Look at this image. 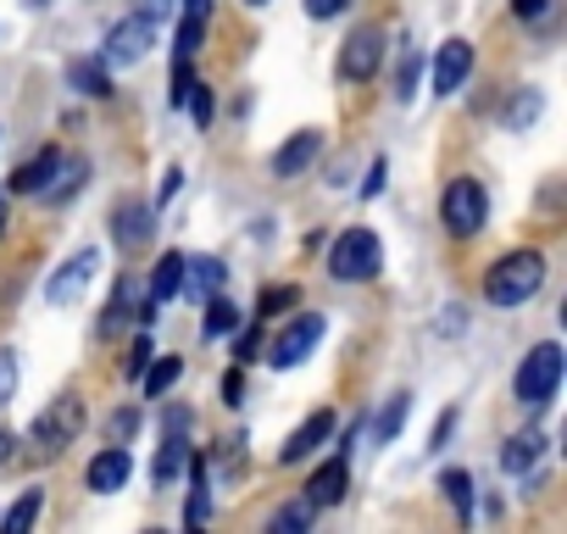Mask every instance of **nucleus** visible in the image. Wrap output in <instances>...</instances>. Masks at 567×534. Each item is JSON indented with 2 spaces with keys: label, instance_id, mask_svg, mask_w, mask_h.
I'll return each mask as SVG.
<instances>
[{
  "label": "nucleus",
  "instance_id": "obj_40",
  "mask_svg": "<svg viewBox=\"0 0 567 534\" xmlns=\"http://www.w3.org/2000/svg\"><path fill=\"white\" fill-rule=\"evenodd\" d=\"M178 184H184V173H178V167H167V173H162V189H156V201H151V206L162 212V206H167V201L178 195Z\"/></svg>",
  "mask_w": 567,
  "mask_h": 534
},
{
  "label": "nucleus",
  "instance_id": "obj_12",
  "mask_svg": "<svg viewBox=\"0 0 567 534\" xmlns=\"http://www.w3.org/2000/svg\"><path fill=\"white\" fill-rule=\"evenodd\" d=\"M184 279H189V267H184V256L178 250H167L162 261H156V274H151V290H145V324L184 290Z\"/></svg>",
  "mask_w": 567,
  "mask_h": 534
},
{
  "label": "nucleus",
  "instance_id": "obj_16",
  "mask_svg": "<svg viewBox=\"0 0 567 534\" xmlns=\"http://www.w3.org/2000/svg\"><path fill=\"white\" fill-rule=\"evenodd\" d=\"M329 434H334V412L323 407V412H312V418H307V423H301V429H296L290 440H284L278 462H284V468H296V462H301V456H312V451H318V445H323Z\"/></svg>",
  "mask_w": 567,
  "mask_h": 534
},
{
  "label": "nucleus",
  "instance_id": "obj_32",
  "mask_svg": "<svg viewBox=\"0 0 567 534\" xmlns=\"http://www.w3.org/2000/svg\"><path fill=\"white\" fill-rule=\"evenodd\" d=\"M406 401H412V396H390V407L379 412V440H384V445L401 434V423H406Z\"/></svg>",
  "mask_w": 567,
  "mask_h": 534
},
{
  "label": "nucleus",
  "instance_id": "obj_17",
  "mask_svg": "<svg viewBox=\"0 0 567 534\" xmlns=\"http://www.w3.org/2000/svg\"><path fill=\"white\" fill-rule=\"evenodd\" d=\"M346 490H351V462H346V451L307 479V501H312V506H340Z\"/></svg>",
  "mask_w": 567,
  "mask_h": 534
},
{
  "label": "nucleus",
  "instance_id": "obj_27",
  "mask_svg": "<svg viewBox=\"0 0 567 534\" xmlns=\"http://www.w3.org/2000/svg\"><path fill=\"white\" fill-rule=\"evenodd\" d=\"M212 517V490H206V468L195 462V473H189V506H184V523L189 528H200Z\"/></svg>",
  "mask_w": 567,
  "mask_h": 534
},
{
  "label": "nucleus",
  "instance_id": "obj_18",
  "mask_svg": "<svg viewBox=\"0 0 567 534\" xmlns=\"http://www.w3.org/2000/svg\"><path fill=\"white\" fill-rule=\"evenodd\" d=\"M128 318H145V290H140V279H117V290H112V301H106V318H101V335H117Z\"/></svg>",
  "mask_w": 567,
  "mask_h": 534
},
{
  "label": "nucleus",
  "instance_id": "obj_5",
  "mask_svg": "<svg viewBox=\"0 0 567 534\" xmlns=\"http://www.w3.org/2000/svg\"><path fill=\"white\" fill-rule=\"evenodd\" d=\"M79 429H84V401H79V396H56V401L34 418L29 445H34L40 456H62V451L79 440Z\"/></svg>",
  "mask_w": 567,
  "mask_h": 534
},
{
  "label": "nucleus",
  "instance_id": "obj_22",
  "mask_svg": "<svg viewBox=\"0 0 567 534\" xmlns=\"http://www.w3.org/2000/svg\"><path fill=\"white\" fill-rule=\"evenodd\" d=\"M234 329H239V307H234V301H223V296H206L200 335H206V340H223V335H234Z\"/></svg>",
  "mask_w": 567,
  "mask_h": 534
},
{
  "label": "nucleus",
  "instance_id": "obj_14",
  "mask_svg": "<svg viewBox=\"0 0 567 534\" xmlns=\"http://www.w3.org/2000/svg\"><path fill=\"white\" fill-rule=\"evenodd\" d=\"M112 234H117L123 250L151 245V234H156V206H145V201H123V206L112 212Z\"/></svg>",
  "mask_w": 567,
  "mask_h": 534
},
{
  "label": "nucleus",
  "instance_id": "obj_3",
  "mask_svg": "<svg viewBox=\"0 0 567 534\" xmlns=\"http://www.w3.org/2000/svg\"><path fill=\"white\" fill-rule=\"evenodd\" d=\"M484 217H489L484 184H478V178H451L445 195H440V223H445V234H451V239H473V234L484 228Z\"/></svg>",
  "mask_w": 567,
  "mask_h": 534
},
{
  "label": "nucleus",
  "instance_id": "obj_33",
  "mask_svg": "<svg viewBox=\"0 0 567 534\" xmlns=\"http://www.w3.org/2000/svg\"><path fill=\"white\" fill-rule=\"evenodd\" d=\"M134 434H140V412H134V407H117L112 423H106V440H112V445H128Z\"/></svg>",
  "mask_w": 567,
  "mask_h": 534
},
{
  "label": "nucleus",
  "instance_id": "obj_35",
  "mask_svg": "<svg viewBox=\"0 0 567 534\" xmlns=\"http://www.w3.org/2000/svg\"><path fill=\"white\" fill-rule=\"evenodd\" d=\"M184 106H195V123H200V129H212V112H217V101H212V84H195Z\"/></svg>",
  "mask_w": 567,
  "mask_h": 534
},
{
  "label": "nucleus",
  "instance_id": "obj_28",
  "mask_svg": "<svg viewBox=\"0 0 567 534\" xmlns=\"http://www.w3.org/2000/svg\"><path fill=\"white\" fill-rule=\"evenodd\" d=\"M539 112H545L539 90H517V95L506 101V129H528V123H534Z\"/></svg>",
  "mask_w": 567,
  "mask_h": 534
},
{
  "label": "nucleus",
  "instance_id": "obj_47",
  "mask_svg": "<svg viewBox=\"0 0 567 534\" xmlns=\"http://www.w3.org/2000/svg\"><path fill=\"white\" fill-rule=\"evenodd\" d=\"M162 12H167V0H145V18H151V23H156Z\"/></svg>",
  "mask_w": 567,
  "mask_h": 534
},
{
  "label": "nucleus",
  "instance_id": "obj_43",
  "mask_svg": "<svg viewBox=\"0 0 567 534\" xmlns=\"http://www.w3.org/2000/svg\"><path fill=\"white\" fill-rule=\"evenodd\" d=\"M512 12L534 23V18H545V0H512Z\"/></svg>",
  "mask_w": 567,
  "mask_h": 534
},
{
  "label": "nucleus",
  "instance_id": "obj_51",
  "mask_svg": "<svg viewBox=\"0 0 567 534\" xmlns=\"http://www.w3.org/2000/svg\"><path fill=\"white\" fill-rule=\"evenodd\" d=\"M245 7H267V0H245Z\"/></svg>",
  "mask_w": 567,
  "mask_h": 534
},
{
  "label": "nucleus",
  "instance_id": "obj_46",
  "mask_svg": "<svg viewBox=\"0 0 567 534\" xmlns=\"http://www.w3.org/2000/svg\"><path fill=\"white\" fill-rule=\"evenodd\" d=\"M184 12H195V18H206V12H212V0H184Z\"/></svg>",
  "mask_w": 567,
  "mask_h": 534
},
{
  "label": "nucleus",
  "instance_id": "obj_2",
  "mask_svg": "<svg viewBox=\"0 0 567 534\" xmlns=\"http://www.w3.org/2000/svg\"><path fill=\"white\" fill-rule=\"evenodd\" d=\"M379 267H384V245L373 228H346L329 245V274L340 285H368V279H379Z\"/></svg>",
  "mask_w": 567,
  "mask_h": 534
},
{
  "label": "nucleus",
  "instance_id": "obj_39",
  "mask_svg": "<svg viewBox=\"0 0 567 534\" xmlns=\"http://www.w3.org/2000/svg\"><path fill=\"white\" fill-rule=\"evenodd\" d=\"M256 351H261V329H245L234 340V362H256Z\"/></svg>",
  "mask_w": 567,
  "mask_h": 534
},
{
  "label": "nucleus",
  "instance_id": "obj_8",
  "mask_svg": "<svg viewBox=\"0 0 567 534\" xmlns=\"http://www.w3.org/2000/svg\"><path fill=\"white\" fill-rule=\"evenodd\" d=\"M95 267H101V250H79V256H68L56 274H51V285H45V301H51V307H73V301L90 290Z\"/></svg>",
  "mask_w": 567,
  "mask_h": 534
},
{
  "label": "nucleus",
  "instance_id": "obj_15",
  "mask_svg": "<svg viewBox=\"0 0 567 534\" xmlns=\"http://www.w3.org/2000/svg\"><path fill=\"white\" fill-rule=\"evenodd\" d=\"M318 151H323V134H318V129H301V134H290V140L278 145L272 173H278V178H301V173L318 162Z\"/></svg>",
  "mask_w": 567,
  "mask_h": 534
},
{
  "label": "nucleus",
  "instance_id": "obj_30",
  "mask_svg": "<svg viewBox=\"0 0 567 534\" xmlns=\"http://www.w3.org/2000/svg\"><path fill=\"white\" fill-rule=\"evenodd\" d=\"M290 307H301V290L296 285H272L261 301H256V318H272V312H290Z\"/></svg>",
  "mask_w": 567,
  "mask_h": 534
},
{
  "label": "nucleus",
  "instance_id": "obj_7",
  "mask_svg": "<svg viewBox=\"0 0 567 534\" xmlns=\"http://www.w3.org/2000/svg\"><path fill=\"white\" fill-rule=\"evenodd\" d=\"M379 62H384V29L362 23V29L346 40V51H340V79H346V84H368V79L379 73Z\"/></svg>",
  "mask_w": 567,
  "mask_h": 534
},
{
  "label": "nucleus",
  "instance_id": "obj_26",
  "mask_svg": "<svg viewBox=\"0 0 567 534\" xmlns=\"http://www.w3.org/2000/svg\"><path fill=\"white\" fill-rule=\"evenodd\" d=\"M40 512H45V495H40V490H23V495H18V506H12L7 517H0V528H7V534H23L29 523H40Z\"/></svg>",
  "mask_w": 567,
  "mask_h": 534
},
{
  "label": "nucleus",
  "instance_id": "obj_24",
  "mask_svg": "<svg viewBox=\"0 0 567 534\" xmlns=\"http://www.w3.org/2000/svg\"><path fill=\"white\" fill-rule=\"evenodd\" d=\"M440 490L451 495L456 517H462V523H473V479H467L462 468H445V473H440Z\"/></svg>",
  "mask_w": 567,
  "mask_h": 534
},
{
  "label": "nucleus",
  "instance_id": "obj_29",
  "mask_svg": "<svg viewBox=\"0 0 567 534\" xmlns=\"http://www.w3.org/2000/svg\"><path fill=\"white\" fill-rule=\"evenodd\" d=\"M312 512H318L312 501H290V506H278V512H272V523H267V528H272V534H296V528H307V523H312Z\"/></svg>",
  "mask_w": 567,
  "mask_h": 534
},
{
  "label": "nucleus",
  "instance_id": "obj_25",
  "mask_svg": "<svg viewBox=\"0 0 567 534\" xmlns=\"http://www.w3.org/2000/svg\"><path fill=\"white\" fill-rule=\"evenodd\" d=\"M184 267L195 274V296H200V301H206V296H217V290H223V279H228V267H223L217 256H200V261H189V256H184Z\"/></svg>",
  "mask_w": 567,
  "mask_h": 534
},
{
  "label": "nucleus",
  "instance_id": "obj_34",
  "mask_svg": "<svg viewBox=\"0 0 567 534\" xmlns=\"http://www.w3.org/2000/svg\"><path fill=\"white\" fill-rule=\"evenodd\" d=\"M189 90H195V68H189V57H178V68H173V106H184L189 101Z\"/></svg>",
  "mask_w": 567,
  "mask_h": 534
},
{
  "label": "nucleus",
  "instance_id": "obj_42",
  "mask_svg": "<svg viewBox=\"0 0 567 534\" xmlns=\"http://www.w3.org/2000/svg\"><path fill=\"white\" fill-rule=\"evenodd\" d=\"M346 7H351V0H307V12H312L318 23H323V18H334V12H346Z\"/></svg>",
  "mask_w": 567,
  "mask_h": 534
},
{
  "label": "nucleus",
  "instance_id": "obj_21",
  "mask_svg": "<svg viewBox=\"0 0 567 534\" xmlns=\"http://www.w3.org/2000/svg\"><path fill=\"white\" fill-rule=\"evenodd\" d=\"M184 462H189V440H184V434H162V451H156V468H151V479L167 490V484L184 473Z\"/></svg>",
  "mask_w": 567,
  "mask_h": 534
},
{
  "label": "nucleus",
  "instance_id": "obj_31",
  "mask_svg": "<svg viewBox=\"0 0 567 534\" xmlns=\"http://www.w3.org/2000/svg\"><path fill=\"white\" fill-rule=\"evenodd\" d=\"M173 45H178V57H195V51L206 45V18H195V12H184V23H178V34H173Z\"/></svg>",
  "mask_w": 567,
  "mask_h": 534
},
{
  "label": "nucleus",
  "instance_id": "obj_41",
  "mask_svg": "<svg viewBox=\"0 0 567 534\" xmlns=\"http://www.w3.org/2000/svg\"><path fill=\"white\" fill-rule=\"evenodd\" d=\"M223 401H228V407H239V401H245V373H239V368H234V373H223Z\"/></svg>",
  "mask_w": 567,
  "mask_h": 534
},
{
  "label": "nucleus",
  "instance_id": "obj_45",
  "mask_svg": "<svg viewBox=\"0 0 567 534\" xmlns=\"http://www.w3.org/2000/svg\"><path fill=\"white\" fill-rule=\"evenodd\" d=\"M451 429H456V412H445V418H440V429H434V440H429V445H445V434H451Z\"/></svg>",
  "mask_w": 567,
  "mask_h": 534
},
{
  "label": "nucleus",
  "instance_id": "obj_49",
  "mask_svg": "<svg viewBox=\"0 0 567 534\" xmlns=\"http://www.w3.org/2000/svg\"><path fill=\"white\" fill-rule=\"evenodd\" d=\"M0 234H7V195H0Z\"/></svg>",
  "mask_w": 567,
  "mask_h": 534
},
{
  "label": "nucleus",
  "instance_id": "obj_6",
  "mask_svg": "<svg viewBox=\"0 0 567 534\" xmlns=\"http://www.w3.org/2000/svg\"><path fill=\"white\" fill-rule=\"evenodd\" d=\"M151 40H156V23L145 18V12H134V18H123V23H112L106 29V68H134V62H145V51H151Z\"/></svg>",
  "mask_w": 567,
  "mask_h": 534
},
{
  "label": "nucleus",
  "instance_id": "obj_48",
  "mask_svg": "<svg viewBox=\"0 0 567 534\" xmlns=\"http://www.w3.org/2000/svg\"><path fill=\"white\" fill-rule=\"evenodd\" d=\"M7 456H12V434H7V429H0V462H7Z\"/></svg>",
  "mask_w": 567,
  "mask_h": 534
},
{
  "label": "nucleus",
  "instance_id": "obj_19",
  "mask_svg": "<svg viewBox=\"0 0 567 534\" xmlns=\"http://www.w3.org/2000/svg\"><path fill=\"white\" fill-rule=\"evenodd\" d=\"M68 79H73V90H84V95H95V101L112 95V68L95 62V57H73V62H68Z\"/></svg>",
  "mask_w": 567,
  "mask_h": 534
},
{
  "label": "nucleus",
  "instance_id": "obj_20",
  "mask_svg": "<svg viewBox=\"0 0 567 534\" xmlns=\"http://www.w3.org/2000/svg\"><path fill=\"white\" fill-rule=\"evenodd\" d=\"M539 451H545V434H539V429H523V434H512V440H506V451H501V468L517 479V473H528V468L539 462Z\"/></svg>",
  "mask_w": 567,
  "mask_h": 534
},
{
  "label": "nucleus",
  "instance_id": "obj_10",
  "mask_svg": "<svg viewBox=\"0 0 567 534\" xmlns=\"http://www.w3.org/2000/svg\"><path fill=\"white\" fill-rule=\"evenodd\" d=\"M128 479H134V456H128V445H106V451L90 456V468H84V484H90L95 495H117Z\"/></svg>",
  "mask_w": 567,
  "mask_h": 534
},
{
  "label": "nucleus",
  "instance_id": "obj_13",
  "mask_svg": "<svg viewBox=\"0 0 567 534\" xmlns=\"http://www.w3.org/2000/svg\"><path fill=\"white\" fill-rule=\"evenodd\" d=\"M56 173H62V151H56V145H40L29 162H18V173H12V195H45Z\"/></svg>",
  "mask_w": 567,
  "mask_h": 534
},
{
  "label": "nucleus",
  "instance_id": "obj_38",
  "mask_svg": "<svg viewBox=\"0 0 567 534\" xmlns=\"http://www.w3.org/2000/svg\"><path fill=\"white\" fill-rule=\"evenodd\" d=\"M151 357H156V351H151V340H145V335H140V340H134V346H128V362H123V368H128V379H140V373H145V362H151Z\"/></svg>",
  "mask_w": 567,
  "mask_h": 534
},
{
  "label": "nucleus",
  "instance_id": "obj_50",
  "mask_svg": "<svg viewBox=\"0 0 567 534\" xmlns=\"http://www.w3.org/2000/svg\"><path fill=\"white\" fill-rule=\"evenodd\" d=\"M23 7H45V0H23Z\"/></svg>",
  "mask_w": 567,
  "mask_h": 534
},
{
  "label": "nucleus",
  "instance_id": "obj_9",
  "mask_svg": "<svg viewBox=\"0 0 567 534\" xmlns=\"http://www.w3.org/2000/svg\"><path fill=\"white\" fill-rule=\"evenodd\" d=\"M318 340H323V318L318 312H301L290 329L272 340V368H301L318 351Z\"/></svg>",
  "mask_w": 567,
  "mask_h": 534
},
{
  "label": "nucleus",
  "instance_id": "obj_44",
  "mask_svg": "<svg viewBox=\"0 0 567 534\" xmlns=\"http://www.w3.org/2000/svg\"><path fill=\"white\" fill-rule=\"evenodd\" d=\"M384 189V162H373V173H368V184H362V195H379Z\"/></svg>",
  "mask_w": 567,
  "mask_h": 534
},
{
  "label": "nucleus",
  "instance_id": "obj_4",
  "mask_svg": "<svg viewBox=\"0 0 567 534\" xmlns=\"http://www.w3.org/2000/svg\"><path fill=\"white\" fill-rule=\"evenodd\" d=\"M556 384H561V346H534L528 357H523V368H517V379H512V390H517V401L528 407V412H539V407H550V396H556Z\"/></svg>",
  "mask_w": 567,
  "mask_h": 534
},
{
  "label": "nucleus",
  "instance_id": "obj_1",
  "mask_svg": "<svg viewBox=\"0 0 567 534\" xmlns=\"http://www.w3.org/2000/svg\"><path fill=\"white\" fill-rule=\"evenodd\" d=\"M539 285H545V256L539 250H506L484 274V296L495 307H523V301L539 296Z\"/></svg>",
  "mask_w": 567,
  "mask_h": 534
},
{
  "label": "nucleus",
  "instance_id": "obj_11",
  "mask_svg": "<svg viewBox=\"0 0 567 534\" xmlns=\"http://www.w3.org/2000/svg\"><path fill=\"white\" fill-rule=\"evenodd\" d=\"M467 73H473V45L467 40H445L440 51H434V95H456L462 84H467Z\"/></svg>",
  "mask_w": 567,
  "mask_h": 534
},
{
  "label": "nucleus",
  "instance_id": "obj_36",
  "mask_svg": "<svg viewBox=\"0 0 567 534\" xmlns=\"http://www.w3.org/2000/svg\"><path fill=\"white\" fill-rule=\"evenodd\" d=\"M12 396H18V357L0 351V407H7Z\"/></svg>",
  "mask_w": 567,
  "mask_h": 534
},
{
  "label": "nucleus",
  "instance_id": "obj_23",
  "mask_svg": "<svg viewBox=\"0 0 567 534\" xmlns=\"http://www.w3.org/2000/svg\"><path fill=\"white\" fill-rule=\"evenodd\" d=\"M140 379H145V396H167L184 379V357H151Z\"/></svg>",
  "mask_w": 567,
  "mask_h": 534
},
{
  "label": "nucleus",
  "instance_id": "obj_37",
  "mask_svg": "<svg viewBox=\"0 0 567 534\" xmlns=\"http://www.w3.org/2000/svg\"><path fill=\"white\" fill-rule=\"evenodd\" d=\"M417 68H423V57H406V62H401V79H395V84H401V90H395L401 101H412V95H417Z\"/></svg>",
  "mask_w": 567,
  "mask_h": 534
}]
</instances>
